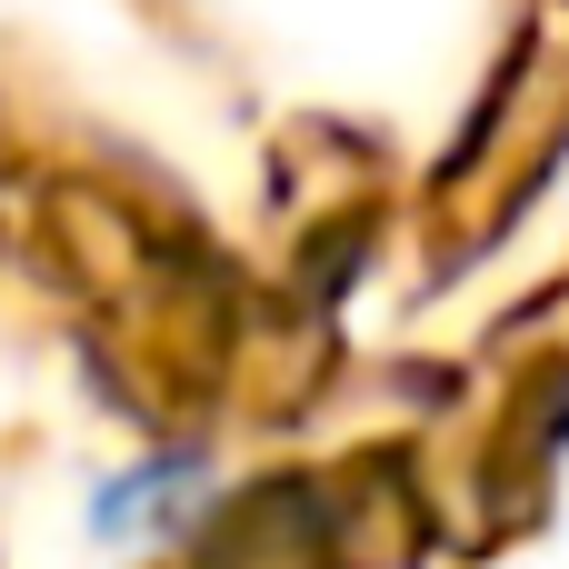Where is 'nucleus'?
I'll return each instance as SVG.
<instances>
[]
</instances>
